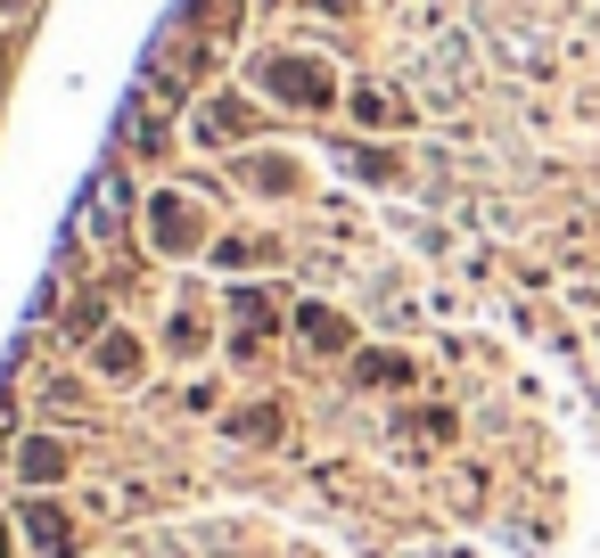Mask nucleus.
I'll use <instances>...</instances> for the list:
<instances>
[{
	"instance_id": "f257e3e1",
	"label": "nucleus",
	"mask_w": 600,
	"mask_h": 558,
	"mask_svg": "<svg viewBox=\"0 0 600 558\" xmlns=\"http://www.w3.org/2000/svg\"><path fill=\"white\" fill-rule=\"evenodd\" d=\"M148 238H157L165 255H198V247H205V214H198V198L165 189V198L148 205Z\"/></svg>"
},
{
	"instance_id": "f03ea898",
	"label": "nucleus",
	"mask_w": 600,
	"mask_h": 558,
	"mask_svg": "<svg viewBox=\"0 0 600 558\" xmlns=\"http://www.w3.org/2000/svg\"><path fill=\"white\" fill-rule=\"evenodd\" d=\"M264 82L288 99V108H330V66L321 58H271Z\"/></svg>"
},
{
	"instance_id": "7ed1b4c3",
	"label": "nucleus",
	"mask_w": 600,
	"mask_h": 558,
	"mask_svg": "<svg viewBox=\"0 0 600 558\" xmlns=\"http://www.w3.org/2000/svg\"><path fill=\"white\" fill-rule=\"evenodd\" d=\"M16 468H25V484H58V477H66V444H49V435H33V444L16 451Z\"/></svg>"
},
{
	"instance_id": "20e7f679",
	"label": "nucleus",
	"mask_w": 600,
	"mask_h": 558,
	"mask_svg": "<svg viewBox=\"0 0 600 558\" xmlns=\"http://www.w3.org/2000/svg\"><path fill=\"white\" fill-rule=\"evenodd\" d=\"M99 370H108V378H132V370H141V345H132L124 328H115V337H99Z\"/></svg>"
},
{
	"instance_id": "39448f33",
	"label": "nucleus",
	"mask_w": 600,
	"mask_h": 558,
	"mask_svg": "<svg viewBox=\"0 0 600 558\" xmlns=\"http://www.w3.org/2000/svg\"><path fill=\"white\" fill-rule=\"evenodd\" d=\"M354 115H363V124H387V115H396V99H387V91H354Z\"/></svg>"
},
{
	"instance_id": "423d86ee",
	"label": "nucleus",
	"mask_w": 600,
	"mask_h": 558,
	"mask_svg": "<svg viewBox=\"0 0 600 558\" xmlns=\"http://www.w3.org/2000/svg\"><path fill=\"white\" fill-rule=\"evenodd\" d=\"M33 534H42V550H49V558L66 550V517H49V510H42V517H33Z\"/></svg>"
},
{
	"instance_id": "0eeeda50",
	"label": "nucleus",
	"mask_w": 600,
	"mask_h": 558,
	"mask_svg": "<svg viewBox=\"0 0 600 558\" xmlns=\"http://www.w3.org/2000/svg\"><path fill=\"white\" fill-rule=\"evenodd\" d=\"M304 337H330L337 345V337H346V321H337V312H304Z\"/></svg>"
},
{
	"instance_id": "6e6552de",
	"label": "nucleus",
	"mask_w": 600,
	"mask_h": 558,
	"mask_svg": "<svg viewBox=\"0 0 600 558\" xmlns=\"http://www.w3.org/2000/svg\"><path fill=\"white\" fill-rule=\"evenodd\" d=\"M0 543H9V534H0Z\"/></svg>"
}]
</instances>
